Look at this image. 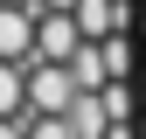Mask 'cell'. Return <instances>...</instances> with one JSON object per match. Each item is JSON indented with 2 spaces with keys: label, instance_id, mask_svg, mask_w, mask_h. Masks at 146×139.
Listing matches in <instances>:
<instances>
[{
  "label": "cell",
  "instance_id": "1",
  "mask_svg": "<svg viewBox=\"0 0 146 139\" xmlns=\"http://www.w3.org/2000/svg\"><path fill=\"white\" fill-rule=\"evenodd\" d=\"M77 97H84V83L70 63H28V111L35 118H63Z\"/></svg>",
  "mask_w": 146,
  "mask_h": 139
},
{
  "label": "cell",
  "instance_id": "2",
  "mask_svg": "<svg viewBox=\"0 0 146 139\" xmlns=\"http://www.w3.org/2000/svg\"><path fill=\"white\" fill-rule=\"evenodd\" d=\"M0 118H28V63H0Z\"/></svg>",
  "mask_w": 146,
  "mask_h": 139
},
{
  "label": "cell",
  "instance_id": "3",
  "mask_svg": "<svg viewBox=\"0 0 146 139\" xmlns=\"http://www.w3.org/2000/svg\"><path fill=\"white\" fill-rule=\"evenodd\" d=\"M0 7H42V0H0Z\"/></svg>",
  "mask_w": 146,
  "mask_h": 139
}]
</instances>
